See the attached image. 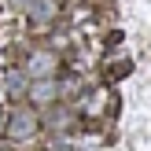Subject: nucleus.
Segmentation results:
<instances>
[{
	"label": "nucleus",
	"instance_id": "obj_1",
	"mask_svg": "<svg viewBox=\"0 0 151 151\" xmlns=\"http://www.w3.org/2000/svg\"><path fill=\"white\" fill-rule=\"evenodd\" d=\"M11 129H15V137H29V129H33V118H29V114H19V118L11 122Z\"/></svg>",
	"mask_w": 151,
	"mask_h": 151
},
{
	"label": "nucleus",
	"instance_id": "obj_2",
	"mask_svg": "<svg viewBox=\"0 0 151 151\" xmlns=\"http://www.w3.org/2000/svg\"><path fill=\"white\" fill-rule=\"evenodd\" d=\"M33 96H37V100H52V96H55V88H52V85H37Z\"/></svg>",
	"mask_w": 151,
	"mask_h": 151
}]
</instances>
